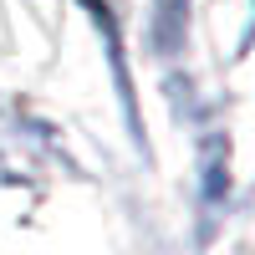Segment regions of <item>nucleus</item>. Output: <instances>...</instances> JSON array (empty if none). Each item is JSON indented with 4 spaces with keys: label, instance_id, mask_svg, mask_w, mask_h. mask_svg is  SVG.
Returning <instances> with one entry per match:
<instances>
[]
</instances>
